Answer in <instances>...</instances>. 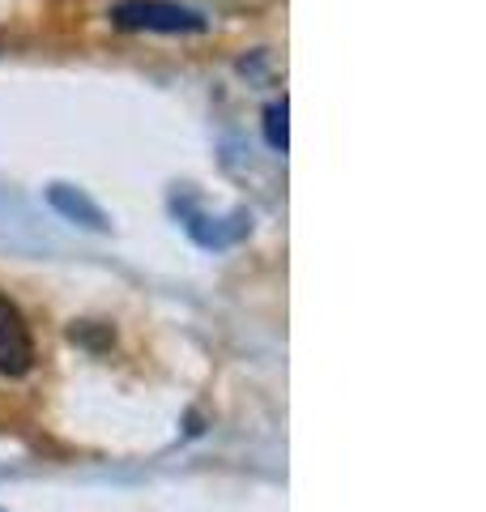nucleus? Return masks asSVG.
Returning <instances> with one entry per match:
<instances>
[{
  "label": "nucleus",
  "mask_w": 486,
  "mask_h": 512,
  "mask_svg": "<svg viewBox=\"0 0 486 512\" xmlns=\"http://www.w3.org/2000/svg\"><path fill=\"white\" fill-rule=\"evenodd\" d=\"M265 137L273 150H286V103H273L265 111Z\"/></svg>",
  "instance_id": "4"
},
{
  "label": "nucleus",
  "mask_w": 486,
  "mask_h": 512,
  "mask_svg": "<svg viewBox=\"0 0 486 512\" xmlns=\"http://www.w3.org/2000/svg\"><path fill=\"white\" fill-rule=\"evenodd\" d=\"M35 367V333H30L22 308L9 295H0V376L18 380Z\"/></svg>",
  "instance_id": "2"
},
{
  "label": "nucleus",
  "mask_w": 486,
  "mask_h": 512,
  "mask_svg": "<svg viewBox=\"0 0 486 512\" xmlns=\"http://www.w3.org/2000/svg\"><path fill=\"white\" fill-rule=\"evenodd\" d=\"M47 201H52L69 222H81V227H90V231H107L103 210L86 197V192H77L69 184H52V188H47Z\"/></svg>",
  "instance_id": "3"
},
{
  "label": "nucleus",
  "mask_w": 486,
  "mask_h": 512,
  "mask_svg": "<svg viewBox=\"0 0 486 512\" xmlns=\"http://www.w3.org/2000/svg\"><path fill=\"white\" fill-rule=\"evenodd\" d=\"M111 22L120 30H162V35H197L209 26L197 9L171 5V0H120L111 9Z\"/></svg>",
  "instance_id": "1"
}]
</instances>
